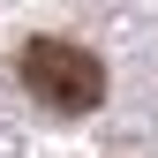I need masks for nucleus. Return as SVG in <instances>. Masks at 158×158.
<instances>
[{
	"instance_id": "nucleus-1",
	"label": "nucleus",
	"mask_w": 158,
	"mask_h": 158,
	"mask_svg": "<svg viewBox=\"0 0 158 158\" xmlns=\"http://www.w3.org/2000/svg\"><path fill=\"white\" fill-rule=\"evenodd\" d=\"M15 75H23V90L38 106H53V113H90L98 98H106V68H98V53H83L75 38H30V45L15 53Z\"/></svg>"
}]
</instances>
